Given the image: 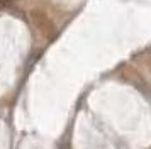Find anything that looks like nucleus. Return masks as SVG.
<instances>
[{
    "mask_svg": "<svg viewBox=\"0 0 151 149\" xmlns=\"http://www.w3.org/2000/svg\"><path fill=\"white\" fill-rule=\"evenodd\" d=\"M14 2H17V0H0V9H7V7H10Z\"/></svg>",
    "mask_w": 151,
    "mask_h": 149,
    "instance_id": "1",
    "label": "nucleus"
}]
</instances>
